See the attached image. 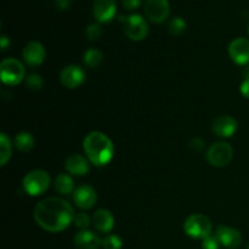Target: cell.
<instances>
[{
  "instance_id": "obj_1",
  "label": "cell",
  "mask_w": 249,
  "mask_h": 249,
  "mask_svg": "<svg viewBox=\"0 0 249 249\" xmlns=\"http://www.w3.org/2000/svg\"><path fill=\"white\" fill-rule=\"evenodd\" d=\"M34 220L48 232H62L74 220V211L66 199L48 197L34 208Z\"/></svg>"
},
{
  "instance_id": "obj_2",
  "label": "cell",
  "mask_w": 249,
  "mask_h": 249,
  "mask_svg": "<svg viewBox=\"0 0 249 249\" xmlns=\"http://www.w3.org/2000/svg\"><path fill=\"white\" fill-rule=\"evenodd\" d=\"M83 148L87 158L96 167H105L114 156V145L111 139L101 131H91L85 136Z\"/></svg>"
},
{
  "instance_id": "obj_3",
  "label": "cell",
  "mask_w": 249,
  "mask_h": 249,
  "mask_svg": "<svg viewBox=\"0 0 249 249\" xmlns=\"http://www.w3.org/2000/svg\"><path fill=\"white\" fill-rule=\"evenodd\" d=\"M51 184V178L46 170L34 169L27 173L22 180V187L28 196L38 197L45 194Z\"/></svg>"
},
{
  "instance_id": "obj_4",
  "label": "cell",
  "mask_w": 249,
  "mask_h": 249,
  "mask_svg": "<svg viewBox=\"0 0 249 249\" xmlns=\"http://www.w3.org/2000/svg\"><path fill=\"white\" fill-rule=\"evenodd\" d=\"M0 78L4 84L15 87L26 79V70L17 58H5L0 63Z\"/></svg>"
},
{
  "instance_id": "obj_5",
  "label": "cell",
  "mask_w": 249,
  "mask_h": 249,
  "mask_svg": "<svg viewBox=\"0 0 249 249\" xmlns=\"http://www.w3.org/2000/svg\"><path fill=\"white\" fill-rule=\"evenodd\" d=\"M184 230L190 237L202 241L212 235L213 225H212V221L206 215L192 214L185 220Z\"/></svg>"
},
{
  "instance_id": "obj_6",
  "label": "cell",
  "mask_w": 249,
  "mask_h": 249,
  "mask_svg": "<svg viewBox=\"0 0 249 249\" xmlns=\"http://www.w3.org/2000/svg\"><path fill=\"white\" fill-rule=\"evenodd\" d=\"M119 21L123 23L124 33L130 40L141 41L147 36L148 24L140 15H130L126 17L121 16Z\"/></svg>"
},
{
  "instance_id": "obj_7",
  "label": "cell",
  "mask_w": 249,
  "mask_h": 249,
  "mask_svg": "<svg viewBox=\"0 0 249 249\" xmlns=\"http://www.w3.org/2000/svg\"><path fill=\"white\" fill-rule=\"evenodd\" d=\"M207 160L211 165L216 168H223L230 164L233 158V148L228 142H215L207 150Z\"/></svg>"
},
{
  "instance_id": "obj_8",
  "label": "cell",
  "mask_w": 249,
  "mask_h": 249,
  "mask_svg": "<svg viewBox=\"0 0 249 249\" xmlns=\"http://www.w3.org/2000/svg\"><path fill=\"white\" fill-rule=\"evenodd\" d=\"M143 10L153 23H163L169 17L170 5L168 0H146Z\"/></svg>"
},
{
  "instance_id": "obj_9",
  "label": "cell",
  "mask_w": 249,
  "mask_h": 249,
  "mask_svg": "<svg viewBox=\"0 0 249 249\" xmlns=\"http://www.w3.org/2000/svg\"><path fill=\"white\" fill-rule=\"evenodd\" d=\"M60 80L67 89H77L85 82V72L77 65L66 66L60 74Z\"/></svg>"
},
{
  "instance_id": "obj_10",
  "label": "cell",
  "mask_w": 249,
  "mask_h": 249,
  "mask_svg": "<svg viewBox=\"0 0 249 249\" xmlns=\"http://www.w3.org/2000/svg\"><path fill=\"white\" fill-rule=\"evenodd\" d=\"M73 202L82 211L91 209L97 202V194L90 185H82L73 192Z\"/></svg>"
},
{
  "instance_id": "obj_11",
  "label": "cell",
  "mask_w": 249,
  "mask_h": 249,
  "mask_svg": "<svg viewBox=\"0 0 249 249\" xmlns=\"http://www.w3.org/2000/svg\"><path fill=\"white\" fill-rule=\"evenodd\" d=\"M22 57H23V61L28 66H31V67H38V66H40L44 62V60L46 57L45 48L39 41H29L23 48Z\"/></svg>"
},
{
  "instance_id": "obj_12",
  "label": "cell",
  "mask_w": 249,
  "mask_h": 249,
  "mask_svg": "<svg viewBox=\"0 0 249 249\" xmlns=\"http://www.w3.org/2000/svg\"><path fill=\"white\" fill-rule=\"evenodd\" d=\"M229 56L235 63L246 66L249 63V40L246 38H236L229 45Z\"/></svg>"
},
{
  "instance_id": "obj_13",
  "label": "cell",
  "mask_w": 249,
  "mask_h": 249,
  "mask_svg": "<svg viewBox=\"0 0 249 249\" xmlns=\"http://www.w3.org/2000/svg\"><path fill=\"white\" fill-rule=\"evenodd\" d=\"M214 235L218 238L220 246H224L229 249L238 248L242 243V235H241L240 231L230 228V226H218Z\"/></svg>"
},
{
  "instance_id": "obj_14",
  "label": "cell",
  "mask_w": 249,
  "mask_h": 249,
  "mask_svg": "<svg viewBox=\"0 0 249 249\" xmlns=\"http://www.w3.org/2000/svg\"><path fill=\"white\" fill-rule=\"evenodd\" d=\"M92 12L99 23H108L117 14L116 0H95Z\"/></svg>"
},
{
  "instance_id": "obj_15",
  "label": "cell",
  "mask_w": 249,
  "mask_h": 249,
  "mask_svg": "<svg viewBox=\"0 0 249 249\" xmlns=\"http://www.w3.org/2000/svg\"><path fill=\"white\" fill-rule=\"evenodd\" d=\"M212 128H213V131L216 135L226 139L231 138L236 133L238 128V123L233 117L225 114V116H220L214 119Z\"/></svg>"
},
{
  "instance_id": "obj_16",
  "label": "cell",
  "mask_w": 249,
  "mask_h": 249,
  "mask_svg": "<svg viewBox=\"0 0 249 249\" xmlns=\"http://www.w3.org/2000/svg\"><path fill=\"white\" fill-rule=\"evenodd\" d=\"M65 168L71 175L74 177H84L90 170V162L87 157L82 155H71L66 160Z\"/></svg>"
},
{
  "instance_id": "obj_17",
  "label": "cell",
  "mask_w": 249,
  "mask_h": 249,
  "mask_svg": "<svg viewBox=\"0 0 249 249\" xmlns=\"http://www.w3.org/2000/svg\"><path fill=\"white\" fill-rule=\"evenodd\" d=\"M74 246L77 249H99L102 247V240L90 230H80L74 236Z\"/></svg>"
},
{
  "instance_id": "obj_18",
  "label": "cell",
  "mask_w": 249,
  "mask_h": 249,
  "mask_svg": "<svg viewBox=\"0 0 249 249\" xmlns=\"http://www.w3.org/2000/svg\"><path fill=\"white\" fill-rule=\"evenodd\" d=\"M92 224L100 232H111L114 228V216L109 211L104 208L97 209L92 215Z\"/></svg>"
},
{
  "instance_id": "obj_19",
  "label": "cell",
  "mask_w": 249,
  "mask_h": 249,
  "mask_svg": "<svg viewBox=\"0 0 249 249\" xmlns=\"http://www.w3.org/2000/svg\"><path fill=\"white\" fill-rule=\"evenodd\" d=\"M53 186L55 190L62 196H68V195L73 194L75 191L74 190V181H73L72 177L70 174H58L55 178V181H53Z\"/></svg>"
},
{
  "instance_id": "obj_20",
  "label": "cell",
  "mask_w": 249,
  "mask_h": 249,
  "mask_svg": "<svg viewBox=\"0 0 249 249\" xmlns=\"http://www.w3.org/2000/svg\"><path fill=\"white\" fill-rule=\"evenodd\" d=\"M34 145H36V140L28 131H21L14 139V146L21 152H29L33 150Z\"/></svg>"
},
{
  "instance_id": "obj_21",
  "label": "cell",
  "mask_w": 249,
  "mask_h": 249,
  "mask_svg": "<svg viewBox=\"0 0 249 249\" xmlns=\"http://www.w3.org/2000/svg\"><path fill=\"white\" fill-rule=\"evenodd\" d=\"M12 153V145L11 140L5 133L0 134V163L1 167L6 165L9 160L11 158Z\"/></svg>"
},
{
  "instance_id": "obj_22",
  "label": "cell",
  "mask_w": 249,
  "mask_h": 249,
  "mask_svg": "<svg viewBox=\"0 0 249 249\" xmlns=\"http://www.w3.org/2000/svg\"><path fill=\"white\" fill-rule=\"evenodd\" d=\"M102 60H104V53L97 49H89L85 51L83 56L84 65L89 68H97L101 65Z\"/></svg>"
},
{
  "instance_id": "obj_23",
  "label": "cell",
  "mask_w": 249,
  "mask_h": 249,
  "mask_svg": "<svg viewBox=\"0 0 249 249\" xmlns=\"http://www.w3.org/2000/svg\"><path fill=\"white\" fill-rule=\"evenodd\" d=\"M187 28V23L181 17H173L168 23V31L173 36H181Z\"/></svg>"
},
{
  "instance_id": "obj_24",
  "label": "cell",
  "mask_w": 249,
  "mask_h": 249,
  "mask_svg": "<svg viewBox=\"0 0 249 249\" xmlns=\"http://www.w3.org/2000/svg\"><path fill=\"white\" fill-rule=\"evenodd\" d=\"M24 83H26L27 89H29L31 91H38L44 85V80L41 75L36 74V73H31V74L26 75Z\"/></svg>"
},
{
  "instance_id": "obj_25",
  "label": "cell",
  "mask_w": 249,
  "mask_h": 249,
  "mask_svg": "<svg viewBox=\"0 0 249 249\" xmlns=\"http://www.w3.org/2000/svg\"><path fill=\"white\" fill-rule=\"evenodd\" d=\"M123 241L117 235H108L102 240V248L104 249H122Z\"/></svg>"
},
{
  "instance_id": "obj_26",
  "label": "cell",
  "mask_w": 249,
  "mask_h": 249,
  "mask_svg": "<svg viewBox=\"0 0 249 249\" xmlns=\"http://www.w3.org/2000/svg\"><path fill=\"white\" fill-rule=\"evenodd\" d=\"M91 223L92 218H90L88 215V213H84V212H80V213L75 214L74 220H73V224H74L75 228L80 229V230H87Z\"/></svg>"
},
{
  "instance_id": "obj_27",
  "label": "cell",
  "mask_w": 249,
  "mask_h": 249,
  "mask_svg": "<svg viewBox=\"0 0 249 249\" xmlns=\"http://www.w3.org/2000/svg\"><path fill=\"white\" fill-rule=\"evenodd\" d=\"M102 36V29L100 24L91 23L85 28V36L89 41H96L101 38Z\"/></svg>"
},
{
  "instance_id": "obj_28",
  "label": "cell",
  "mask_w": 249,
  "mask_h": 249,
  "mask_svg": "<svg viewBox=\"0 0 249 249\" xmlns=\"http://www.w3.org/2000/svg\"><path fill=\"white\" fill-rule=\"evenodd\" d=\"M202 248L203 249H219L220 248V243H219L218 238L215 235H211L202 240Z\"/></svg>"
},
{
  "instance_id": "obj_29",
  "label": "cell",
  "mask_w": 249,
  "mask_h": 249,
  "mask_svg": "<svg viewBox=\"0 0 249 249\" xmlns=\"http://www.w3.org/2000/svg\"><path fill=\"white\" fill-rule=\"evenodd\" d=\"M189 146L191 150L196 151V152H199V151H202L204 148V141L199 138H195L190 141Z\"/></svg>"
},
{
  "instance_id": "obj_30",
  "label": "cell",
  "mask_w": 249,
  "mask_h": 249,
  "mask_svg": "<svg viewBox=\"0 0 249 249\" xmlns=\"http://www.w3.org/2000/svg\"><path fill=\"white\" fill-rule=\"evenodd\" d=\"M122 4H123L124 9L131 11V10L138 9L142 4V0H122Z\"/></svg>"
},
{
  "instance_id": "obj_31",
  "label": "cell",
  "mask_w": 249,
  "mask_h": 249,
  "mask_svg": "<svg viewBox=\"0 0 249 249\" xmlns=\"http://www.w3.org/2000/svg\"><path fill=\"white\" fill-rule=\"evenodd\" d=\"M73 0H53V4L57 10H67L72 5Z\"/></svg>"
},
{
  "instance_id": "obj_32",
  "label": "cell",
  "mask_w": 249,
  "mask_h": 249,
  "mask_svg": "<svg viewBox=\"0 0 249 249\" xmlns=\"http://www.w3.org/2000/svg\"><path fill=\"white\" fill-rule=\"evenodd\" d=\"M240 91H241V94H242L243 97L249 99V79L243 80L242 84H241Z\"/></svg>"
},
{
  "instance_id": "obj_33",
  "label": "cell",
  "mask_w": 249,
  "mask_h": 249,
  "mask_svg": "<svg viewBox=\"0 0 249 249\" xmlns=\"http://www.w3.org/2000/svg\"><path fill=\"white\" fill-rule=\"evenodd\" d=\"M9 46H10V39L7 38L6 36H0V49H1V51H6Z\"/></svg>"
},
{
  "instance_id": "obj_34",
  "label": "cell",
  "mask_w": 249,
  "mask_h": 249,
  "mask_svg": "<svg viewBox=\"0 0 249 249\" xmlns=\"http://www.w3.org/2000/svg\"><path fill=\"white\" fill-rule=\"evenodd\" d=\"M248 33H249V28H248Z\"/></svg>"
},
{
  "instance_id": "obj_35",
  "label": "cell",
  "mask_w": 249,
  "mask_h": 249,
  "mask_svg": "<svg viewBox=\"0 0 249 249\" xmlns=\"http://www.w3.org/2000/svg\"><path fill=\"white\" fill-rule=\"evenodd\" d=\"M248 249H249V246H248Z\"/></svg>"
}]
</instances>
